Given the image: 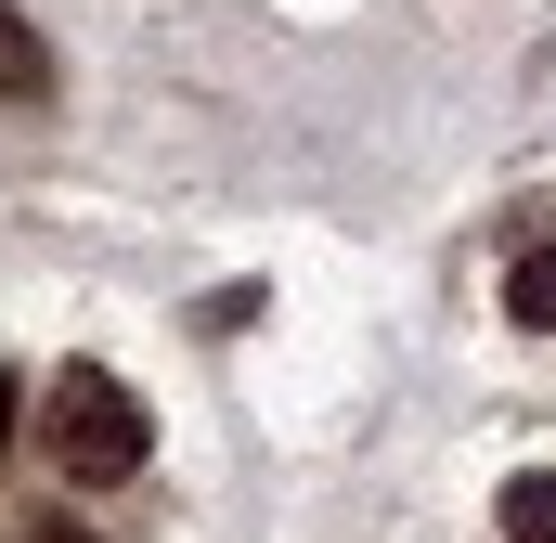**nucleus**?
Here are the masks:
<instances>
[{
  "label": "nucleus",
  "mask_w": 556,
  "mask_h": 543,
  "mask_svg": "<svg viewBox=\"0 0 556 543\" xmlns=\"http://www.w3.org/2000/svg\"><path fill=\"white\" fill-rule=\"evenodd\" d=\"M39 440H52V466H65V479H91V492L142 479V453H155L142 402L104 376V363H65V376H52V402H39Z\"/></svg>",
  "instance_id": "1"
},
{
  "label": "nucleus",
  "mask_w": 556,
  "mask_h": 543,
  "mask_svg": "<svg viewBox=\"0 0 556 543\" xmlns=\"http://www.w3.org/2000/svg\"><path fill=\"white\" fill-rule=\"evenodd\" d=\"M505 311H518L531 337H556V247H531V260L505 272Z\"/></svg>",
  "instance_id": "2"
},
{
  "label": "nucleus",
  "mask_w": 556,
  "mask_h": 543,
  "mask_svg": "<svg viewBox=\"0 0 556 543\" xmlns=\"http://www.w3.org/2000/svg\"><path fill=\"white\" fill-rule=\"evenodd\" d=\"M505 543H556V466L505 479Z\"/></svg>",
  "instance_id": "3"
},
{
  "label": "nucleus",
  "mask_w": 556,
  "mask_h": 543,
  "mask_svg": "<svg viewBox=\"0 0 556 543\" xmlns=\"http://www.w3.org/2000/svg\"><path fill=\"white\" fill-rule=\"evenodd\" d=\"M0 91H39V39H26V13H0Z\"/></svg>",
  "instance_id": "4"
},
{
  "label": "nucleus",
  "mask_w": 556,
  "mask_h": 543,
  "mask_svg": "<svg viewBox=\"0 0 556 543\" xmlns=\"http://www.w3.org/2000/svg\"><path fill=\"white\" fill-rule=\"evenodd\" d=\"M0 453H13V363H0Z\"/></svg>",
  "instance_id": "5"
},
{
  "label": "nucleus",
  "mask_w": 556,
  "mask_h": 543,
  "mask_svg": "<svg viewBox=\"0 0 556 543\" xmlns=\"http://www.w3.org/2000/svg\"><path fill=\"white\" fill-rule=\"evenodd\" d=\"M26 543H91V531H26Z\"/></svg>",
  "instance_id": "6"
}]
</instances>
